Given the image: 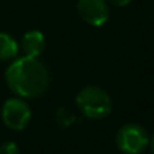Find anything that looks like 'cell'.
I'll return each instance as SVG.
<instances>
[{"mask_svg": "<svg viewBox=\"0 0 154 154\" xmlns=\"http://www.w3.org/2000/svg\"><path fill=\"white\" fill-rule=\"evenodd\" d=\"M6 85L21 99H35L50 85V72L39 57H17L5 70Z\"/></svg>", "mask_w": 154, "mask_h": 154, "instance_id": "6da1fadb", "label": "cell"}, {"mask_svg": "<svg viewBox=\"0 0 154 154\" xmlns=\"http://www.w3.org/2000/svg\"><path fill=\"white\" fill-rule=\"evenodd\" d=\"M75 103L88 120H103L112 112L111 96L106 90L97 85L82 87L75 97Z\"/></svg>", "mask_w": 154, "mask_h": 154, "instance_id": "7a4b0ae2", "label": "cell"}, {"mask_svg": "<svg viewBox=\"0 0 154 154\" xmlns=\"http://www.w3.org/2000/svg\"><path fill=\"white\" fill-rule=\"evenodd\" d=\"M115 144L123 154H139L148 147L150 135L144 126L138 123H126L118 129Z\"/></svg>", "mask_w": 154, "mask_h": 154, "instance_id": "3957f363", "label": "cell"}, {"mask_svg": "<svg viewBox=\"0 0 154 154\" xmlns=\"http://www.w3.org/2000/svg\"><path fill=\"white\" fill-rule=\"evenodd\" d=\"M2 120L6 127L21 132L24 130L32 120V109L29 103L21 97H11L5 100L2 106Z\"/></svg>", "mask_w": 154, "mask_h": 154, "instance_id": "277c9868", "label": "cell"}, {"mask_svg": "<svg viewBox=\"0 0 154 154\" xmlns=\"http://www.w3.org/2000/svg\"><path fill=\"white\" fill-rule=\"evenodd\" d=\"M76 11L81 20L91 27H102L109 18L106 0H78Z\"/></svg>", "mask_w": 154, "mask_h": 154, "instance_id": "5b68a950", "label": "cell"}, {"mask_svg": "<svg viewBox=\"0 0 154 154\" xmlns=\"http://www.w3.org/2000/svg\"><path fill=\"white\" fill-rule=\"evenodd\" d=\"M45 35L41 30H29L21 38L20 50L23 51V55L41 57V54L45 50Z\"/></svg>", "mask_w": 154, "mask_h": 154, "instance_id": "8992f818", "label": "cell"}, {"mask_svg": "<svg viewBox=\"0 0 154 154\" xmlns=\"http://www.w3.org/2000/svg\"><path fill=\"white\" fill-rule=\"evenodd\" d=\"M20 44L8 33L0 32V61H12L18 57Z\"/></svg>", "mask_w": 154, "mask_h": 154, "instance_id": "52a82bcc", "label": "cell"}, {"mask_svg": "<svg viewBox=\"0 0 154 154\" xmlns=\"http://www.w3.org/2000/svg\"><path fill=\"white\" fill-rule=\"evenodd\" d=\"M0 154H20V147L12 141H6L0 145Z\"/></svg>", "mask_w": 154, "mask_h": 154, "instance_id": "ba28073f", "label": "cell"}, {"mask_svg": "<svg viewBox=\"0 0 154 154\" xmlns=\"http://www.w3.org/2000/svg\"><path fill=\"white\" fill-rule=\"evenodd\" d=\"M106 2H109V3L118 6V8H124V6H127L132 0H106Z\"/></svg>", "mask_w": 154, "mask_h": 154, "instance_id": "9c48e42d", "label": "cell"}, {"mask_svg": "<svg viewBox=\"0 0 154 154\" xmlns=\"http://www.w3.org/2000/svg\"><path fill=\"white\" fill-rule=\"evenodd\" d=\"M148 145H150V148H151V151H153V154H154V133L150 136V144H148Z\"/></svg>", "mask_w": 154, "mask_h": 154, "instance_id": "30bf717a", "label": "cell"}]
</instances>
